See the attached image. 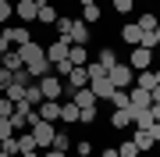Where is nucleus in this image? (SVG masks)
Returning a JSON list of instances; mask_svg holds the SVG:
<instances>
[{
    "label": "nucleus",
    "mask_w": 160,
    "mask_h": 157,
    "mask_svg": "<svg viewBox=\"0 0 160 157\" xmlns=\"http://www.w3.org/2000/svg\"><path fill=\"white\" fill-rule=\"evenodd\" d=\"M18 54H22V61H25V68H29L32 79H43L46 71H50V61H46V47L43 43L29 39L25 47H18Z\"/></svg>",
    "instance_id": "1"
},
{
    "label": "nucleus",
    "mask_w": 160,
    "mask_h": 157,
    "mask_svg": "<svg viewBox=\"0 0 160 157\" xmlns=\"http://www.w3.org/2000/svg\"><path fill=\"white\" fill-rule=\"evenodd\" d=\"M29 132H32V139H36V150H50V146H53V136H57V128H53V122H36Z\"/></svg>",
    "instance_id": "2"
},
{
    "label": "nucleus",
    "mask_w": 160,
    "mask_h": 157,
    "mask_svg": "<svg viewBox=\"0 0 160 157\" xmlns=\"http://www.w3.org/2000/svg\"><path fill=\"white\" fill-rule=\"evenodd\" d=\"M107 79L114 82V89H132V86H135V71H132L128 64H121V61L107 71Z\"/></svg>",
    "instance_id": "3"
},
{
    "label": "nucleus",
    "mask_w": 160,
    "mask_h": 157,
    "mask_svg": "<svg viewBox=\"0 0 160 157\" xmlns=\"http://www.w3.org/2000/svg\"><path fill=\"white\" fill-rule=\"evenodd\" d=\"M149 64H153V50H146V47H132V54H128V68H132V71H146Z\"/></svg>",
    "instance_id": "4"
},
{
    "label": "nucleus",
    "mask_w": 160,
    "mask_h": 157,
    "mask_svg": "<svg viewBox=\"0 0 160 157\" xmlns=\"http://www.w3.org/2000/svg\"><path fill=\"white\" fill-rule=\"evenodd\" d=\"M39 89H43V100H61V93H64V82L57 79V75H46L39 79Z\"/></svg>",
    "instance_id": "5"
},
{
    "label": "nucleus",
    "mask_w": 160,
    "mask_h": 157,
    "mask_svg": "<svg viewBox=\"0 0 160 157\" xmlns=\"http://www.w3.org/2000/svg\"><path fill=\"white\" fill-rule=\"evenodd\" d=\"M0 36L7 39V47H25V43L32 39V32L22 29V25H7V29H0Z\"/></svg>",
    "instance_id": "6"
},
{
    "label": "nucleus",
    "mask_w": 160,
    "mask_h": 157,
    "mask_svg": "<svg viewBox=\"0 0 160 157\" xmlns=\"http://www.w3.org/2000/svg\"><path fill=\"white\" fill-rule=\"evenodd\" d=\"M68 50H71V43L57 36V39L46 47V61H50V64H57V61H64V57H68Z\"/></svg>",
    "instance_id": "7"
},
{
    "label": "nucleus",
    "mask_w": 160,
    "mask_h": 157,
    "mask_svg": "<svg viewBox=\"0 0 160 157\" xmlns=\"http://www.w3.org/2000/svg\"><path fill=\"white\" fill-rule=\"evenodd\" d=\"M36 11H39V0H14V14L22 22H36Z\"/></svg>",
    "instance_id": "8"
},
{
    "label": "nucleus",
    "mask_w": 160,
    "mask_h": 157,
    "mask_svg": "<svg viewBox=\"0 0 160 157\" xmlns=\"http://www.w3.org/2000/svg\"><path fill=\"white\" fill-rule=\"evenodd\" d=\"M68 39L75 43V47H89V39H92V29H89L86 22H75V25H71V36H68Z\"/></svg>",
    "instance_id": "9"
},
{
    "label": "nucleus",
    "mask_w": 160,
    "mask_h": 157,
    "mask_svg": "<svg viewBox=\"0 0 160 157\" xmlns=\"http://www.w3.org/2000/svg\"><path fill=\"white\" fill-rule=\"evenodd\" d=\"M132 143L139 146V154H149L157 146V139H153V132H149V128H135V132H132Z\"/></svg>",
    "instance_id": "10"
},
{
    "label": "nucleus",
    "mask_w": 160,
    "mask_h": 157,
    "mask_svg": "<svg viewBox=\"0 0 160 157\" xmlns=\"http://www.w3.org/2000/svg\"><path fill=\"white\" fill-rule=\"evenodd\" d=\"M39 118L43 122H61V100H43L39 104Z\"/></svg>",
    "instance_id": "11"
},
{
    "label": "nucleus",
    "mask_w": 160,
    "mask_h": 157,
    "mask_svg": "<svg viewBox=\"0 0 160 157\" xmlns=\"http://www.w3.org/2000/svg\"><path fill=\"white\" fill-rule=\"evenodd\" d=\"M89 89L96 93V100H110V93H114V82L103 75V79H92V82H89Z\"/></svg>",
    "instance_id": "12"
},
{
    "label": "nucleus",
    "mask_w": 160,
    "mask_h": 157,
    "mask_svg": "<svg viewBox=\"0 0 160 157\" xmlns=\"http://www.w3.org/2000/svg\"><path fill=\"white\" fill-rule=\"evenodd\" d=\"M153 100H149V89H142V86H132L128 89V107H149Z\"/></svg>",
    "instance_id": "13"
},
{
    "label": "nucleus",
    "mask_w": 160,
    "mask_h": 157,
    "mask_svg": "<svg viewBox=\"0 0 160 157\" xmlns=\"http://www.w3.org/2000/svg\"><path fill=\"white\" fill-rule=\"evenodd\" d=\"M132 125V107H114L110 111V128H128Z\"/></svg>",
    "instance_id": "14"
},
{
    "label": "nucleus",
    "mask_w": 160,
    "mask_h": 157,
    "mask_svg": "<svg viewBox=\"0 0 160 157\" xmlns=\"http://www.w3.org/2000/svg\"><path fill=\"white\" fill-rule=\"evenodd\" d=\"M36 22H39V25H53V22H57V11H53V4H46V0H39V11H36Z\"/></svg>",
    "instance_id": "15"
},
{
    "label": "nucleus",
    "mask_w": 160,
    "mask_h": 157,
    "mask_svg": "<svg viewBox=\"0 0 160 157\" xmlns=\"http://www.w3.org/2000/svg\"><path fill=\"white\" fill-rule=\"evenodd\" d=\"M121 39H125L128 47H139V39H142V29H139L135 22H128L125 29H121Z\"/></svg>",
    "instance_id": "16"
},
{
    "label": "nucleus",
    "mask_w": 160,
    "mask_h": 157,
    "mask_svg": "<svg viewBox=\"0 0 160 157\" xmlns=\"http://www.w3.org/2000/svg\"><path fill=\"white\" fill-rule=\"evenodd\" d=\"M135 25H139V29H142V32H157V25H160V18H157L153 11H142V14L135 18Z\"/></svg>",
    "instance_id": "17"
},
{
    "label": "nucleus",
    "mask_w": 160,
    "mask_h": 157,
    "mask_svg": "<svg viewBox=\"0 0 160 157\" xmlns=\"http://www.w3.org/2000/svg\"><path fill=\"white\" fill-rule=\"evenodd\" d=\"M68 61L75 64V68H86V64H89V50H86V47H75V43H71V50H68Z\"/></svg>",
    "instance_id": "18"
},
{
    "label": "nucleus",
    "mask_w": 160,
    "mask_h": 157,
    "mask_svg": "<svg viewBox=\"0 0 160 157\" xmlns=\"http://www.w3.org/2000/svg\"><path fill=\"white\" fill-rule=\"evenodd\" d=\"M82 86H89V71H86V68H71V75H68V89H82Z\"/></svg>",
    "instance_id": "19"
},
{
    "label": "nucleus",
    "mask_w": 160,
    "mask_h": 157,
    "mask_svg": "<svg viewBox=\"0 0 160 157\" xmlns=\"http://www.w3.org/2000/svg\"><path fill=\"white\" fill-rule=\"evenodd\" d=\"M61 122L64 125H75V122H78V107H75V100H64V104H61Z\"/></svg>",
    "instance_id": "20"
},
{
    "label": "nucleus",
    "mask_w": 160,
    "mask_h": 157,
    "mask_svg": "<svg viewBox=\"0 0 160 157\" xmlns=\"http://www.w3.org/2000/svg\"><path fill=\"white\" fill-rule=\"evenodd\" d=\"M135 86H142V89H157L160 82H157V71H135Z\"/></svg>",
    "instance_id": "21"
},
{
    "label": "nucleus",
    "mask_w": 160,
    "mask_h": 157,
    "mask_svg": "<svg viewBox=\"0 0 160 157\" xmlns=\"http://www.w3.org/2000/svg\"><path fill=\"white\" fill-rule=\"evenodd\" d=\"M96 61L103 64V68H114V64H118V54H114V47H100V54H96Z\"/></svg>",
    "instance_id": "22"
},
{
    "label": "nucleus",
    "mask_w": 160,
    "mask_h": 157,
    "mask_svg": "<svg viewBox=\"0 0 160 157\" xmlns=\"http://www.w3.org/2000/svg\"><path fill=\"white\" fill-rule=\"evenodd\" d=\"M25 100H29L32 107L43 104V89H39V82H29V86H25Z\"/></svg>",
    "instance_id": "23"
},
{
    "label": "nucleus",
    "mask_w": 160,
    "mask_h": 157,
    "mask_svg": "<svg viewBox=\"0 0 160 157\" xmlns=\"http://www.w3.org/2000/svg\"><path fill=\"white\" fill-rule=\"evenodd\" d=\"M4 97L14 100V104H22V100H25V82H11V86L4 89Z\"/></svg>",
    "instance_id": "24"
},
{
    "label": "nucleus",
    "mask_w": 160,
    "mask_h": 157,
    "mask_svg": "<svg viewBox=\"0 0 160 157\" xmlns=\"http://www.w3.org/2000/svg\"><path fill=\"white\" fill-rule=\"evenodd\" d=\"M4 68H7V71H18V68H25L22 54H18V50H7V54H4Z\"/></svg>",
    "instance_id": "25"
},
{
    "label": "nucleus",
    "mask_w": 160,
    "mask_h": 157,
    "mask_svg": "<svg viewBox=\"0 0 160 157\" xmlns=\"http://www.w3.org/2000/svg\"><path fill=\"white\" fill-rule=\"evenodd\" d=\"M100 18H103V11H100V4H86V7H82V22H86V25H92V22H100Z\"/></svg>",
    "instance_id": "26"
},
{
    "label": "nucleus",
    "mask_w": 160,
    "mask_h": 157,
    "mask_svg": "<svg viewBox=\"0 0 160 157\" xmlns=\"http://www.w3.org/2000/svg\"><path fill=\"white\" fill-rule=\"evenodd\" d=\"M71 146H75V143H71V136H68V132H57V136H53V150H61V154H68Z\"/></svg>",
    "instance_id": "27"
},
{
    "label": "nucleus",
    "mask_w": 160,
    "mask_h": 157,
    "mask_svg": "<svg viewBox=\"0 0 160 157\" xmlns=\"http://www.w3.org/2000/svg\"><path fill=\"white\" fill-rule=\"evenodd\" d=\"M53 25H57V36H61V39H68V36H71V25H75V18H57ZM68 43H71V39H68Z\"/></svg>",
    "instance_id": "28"
},
{
    "label": "nucleus",
    "mask_w": 160,
    "mask_h": 157,
    "mask_svg": "<svg viewBox=\"0 0 160 157\" xmlns=\"http://www.w3.org/2000/svg\"><path fill=\"white\" fill-rule=\"evenodd\" d=\"M118 157H139V146L132 143V139H121L118 143Z\"/></svg>",
    "instance_id": "29"
},
{
    "label": "nucleus",
    "mask_w": 160,
    "mask_h": 157,
    "mask_svg": "<svg viewBox=\"0 0 160 157\" xmlns=\"http://www.w3.org/2000/svg\"><path fill=\"white\" fill-rule=\"evenodd\" d=\"M110 7H114V14H132L135 0H110Z\"/></svg>",
    "instance_id": "30"
},
{
    "label": "nucleus",
    "mask_w": 160,
    "mask_h": 157,
    "mask_svg": "<svg viewBox=\"0 0 160 157\" xmlns=\"http://www.w3.org/2000/svg\"><path fill=\"white\" fill-rule=\"evenodd\" d=\"M110 107H128V89H114L110 93Z\"/></svg>",
    "instance_id": "31"
},
{
    "label": "nucleus",
    "mask_w": 160,
    "mask_h": 157,
    "mask_svg": "<svg viewBox=\"0 0 160 157\" xmlns=\"http://www.w3.org/2000/svg\"><path fill=\"white\" fill-rule=\"evenodd\" d=\"M18 146H22V154H25V150H36V139H32V132H25V128H22V132H18Z\"/></svg>",
    "instance_id": "32"
},
{
    "label": "nucleus",
    "mask_w": 160,
    "mask_h": 157,
    "mask_svg": "<svg viewBox=\"0 0 160 157\" xmlns=\"http://www.w3.org/2000/svg\"><path fill=\"white\" fill-rule=\"evenodd\" d=\"M4 154H7V157H18V154H22V146H18V136H7V139H4Z\"/></svg>",
    "instance_id": "33"
},
{
    "label": "nucleus",
    "mask_w": 160,
    "mask_h": 157,
    "mask_svg": "<svg viewBox=\"0 0 160 157\" xmlns=\"http://www.w3.org/2000/svg\"><path fill=\"white\" fill-rule=\"evenodd\" d=\"M11 114H14V100H7L0 93V118H11Z\"/></svg>",
    "instance_id": "34"
},
{
    "label": "nucleus",
    "mask_w": 160,
    "mask_h": 157,
    "mask_svg": "<svg viewBox=\"0 0 160 157\" xmlns=\"http://www.w3.org/2000/svg\"><path fill=\"white\" fill-rule=\"evenodd\" d=\"M11 18H14V4L0 0V22H11Z\"/></svg>",
    "instance_id": "35"
},
{
    "label": "nucleus",
    "mask_w": 160,
    "mask_h": 157,
    "mask_svg": "<svg viewBox=\"0 0 160 157\" xmlns=\"http://www.w3.org/2000/svg\"><path fill=\"white\" fill-rule=\"evenodd\" d=\"M139 47H146V50H157V32H142Z\"/></svg>",
    "instance_id": "36"
},
{
    "label": "nucleus",
    "mask_w": 160,
    "mask_h": 157,
    "mask_svg": "<svg viewBox=\"0 0 160 157\" xmlns=\"http://www.w3.org/2000/svg\"><path fill=\"white\" fill-rule=\"evenodd\" d=\"M7 136H14V125L11 118H0V139H7Z\"/></svg>",
    "instance_id": "37"
},
{
    "label": "nucleus",
    "mask_w": 160,
    "mask_h": 157,
    "mask_svg": "<svg viewBox=\"0 0 160 157\" xmlns=\"http://www.w3.org/2000/svg\"><path fill=\"white\" fill-rule=\"evenodd\" d=\"M14 82V71H7V68H0V93H4L7 86Z\"/></svg>",
    "instance_id": "38"
},
{
    "label": "nucleus",
    "mask_w": 160,
    "mask_h": 157,
    "mask_svg": "<svg viewBox=\"0 0 160 157\" xmlns=\"http://www.w3.org/2000/svg\"><path fill=\"white\" fill-rule=\"evenodd\" d=\"M75 154H92V143L89 139H78V143H75Z\"/></svg>",
    "instance_id": "39"
},
{
    "label": "nucleus",
    "mask_w": 160,
    "mask_h": 157,
    "mask_svg": "<svg viewBox=\"0 0 160 157\" xmlns=\"http://www.w3.org/2000/svg\"><path fill=\"white\" fill-rule=\"evenodd\" d=\"M149 132H153V139L160 143V122H153V125H149Z\"/></svg>",
    "instance_id": "40"
},
{
    "label": "nucleus",
    "mask_w": 160,
    "mask_h": 157,
    "mask_svg": "<svg viewBox=\"0 0 160 157\" xmlns=\"http://www.w3.org/2000/svg\"><path fill=\"white\" fill-rule=\"evenodd\" d=\"M100 157H118V146H107V150H103Z\"/></svg>",
    "instance_id": "41"
},
{
    "label": "nucleus",
    "mask_w": 160,
    "mask_h": 157,
    "mask_svg": "<svg viewBox=\"0 0 160 157\" xmlns=\"http://www.w3.org/2000/svg\"><path fill=\"white\" fill-rule=\"evenodd\" d=\"M43 157H68V154H61V150H53V146H50V150H46Z\"/></svg>",
    "instance_id": "42"
},
{
    "label": "nucleus",
    "mask_w": 160,
    "mask_h": 157,
    "mask_svg": "<svg viewBox=\"0 0 160 157\" xmlns=\"http://www.w3.org/2000/svg\"><path fill=\"white\" fill-rule=\"evenodd\" d=\"M18 157H39V150H25V154H18Z\"/></svg>",
    "instance_id": "43"
},
{
    "label": "nucleus",
    "mask_w": 160,
    "mask_h": 157,
    "mask_svg": "<svg viewBox=\"0 0 160 157\" xmlns=\"http://www.w3.org/2000/svg\"><path fill=\"white\" fill-rule=\"evenodd\" d=\"M78 4H82V7H86V4H96V0H78Z\"/></svg>",
    "instance_id": "44"
},
{
    "label": "nucleus",
    "mask_w": 160,
    "mask_h": 157,
    "mask_svg": "<svg viewBox=\"0 0 160 157\" xmlns=\"http://www.w3.org/2000/svg\"><path fill=\"white\" fill-rule=\"evenodd\" d=\"M0 68H4V50H0Z\"/></svg>",
    "instance_id": "45"
},
{
    "label": "nucleus",
    "mask_w": 160,
    "mask_h": 157,
    "mask_svg": "<svg viewBox=\"0 0 160 157\" xmlns=\"http://www.w3.org/2000/svg\"><path fill=\"white\" fill-rule=\"evenodd\" d=\"M75 157H92V154H75Z\"/></svg>",
    "instance_id": "46"
},
{
    "label": "nucleus",
    "mask_w": 160,
    "mask_h": 157,
    "mask_svg": "<svg viewBox=\"0 0 160 157\" xmlns=\"http://www.w3.org/2000/svg\"><path fill=\"white\" fill-rule=\"evenodd\" d=\"M0 154H4V139H0Z\"/></svg>",
    "instance_id": "47"
},
{
    "label": "nucleus",
    "mask_w": 160,
    "mask_h": 157,
    "mask_svg": "<svg viewBox=\"0 0 160 157\" xmlns=\"http://www.w3.org/2000/svg\"><path fill=\"white\" fill-rule=\"evenodd\" d=\"M7 4H14V0H7Z\"/></svg>",
    "instance_id": "48"
}]
</instances>
